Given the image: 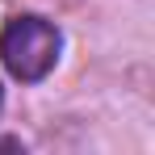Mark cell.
Returning a JSON list of instances; mask_svg holds the SVG:
<instances>
[{"label":"cell","instance_id":"obj_1","mask_svg":"<svg viewBox=\"0 0 155 155\" xmlns=\"http://www.w3.org/2000/svg\"><path fill=\"white\" fill-rule=\"evenodd\" d=\"M59 51H63V34L46 17L21 13V17H8L0 29V63L21 84L46 80L59 63Z\"/></svg>","mask_w":155,"mask_h":155},{"label":"cell","instance_id":"obj_2","mask_svg":"<svg viewBox=\"0 0 155 155\" xmlns=\"http://www.w3.org/2000/svg\"><path fill=\"white\" fill-rule=\"evenodd\" d=\"M0 151H21V143L17 138H0Z\"/></svg>","mask_w":155,"mask_h":155},{"label":"cell","instance_id":"obj_3","mask_svg":"<svg viewBox=\"0 0 155 155\" xmlns=\"http://www.w3.org/2000/svg\"><path fill=\"white\" fill-rule=\"evenodd\" d=\"M0 105H4V88H0Z\"/></svg>","mask_w":155,"mask_h":155}]
</instances>
